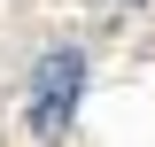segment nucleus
<instances>
[{"mask_svg":"<svg viewBox=\"0 0 155 147\" xmlns=\"http://www.w3.org/2000/svg\"><path fill=\"white\" fill-rule=\"evenodd\" d=\"M78 93H85V54L78 47H54V54L31 70V93H23V124H31L39 147H54L78 116Z\"/></svg>","mask_w":155,"mask_h":147,"instance_id":"1","label":"nucleus"}]
</instances>
